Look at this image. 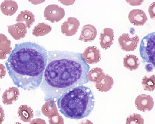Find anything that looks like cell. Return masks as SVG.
Instances as JSON below:
<instances>
[{
    "instance_id": "6da1fadb",
    "label": "cell",
    "mask_w": 155,
    "mask_h": 124,
    "mask_svg": "<svg viewBox=\"0 0 155 124\" xmlns=\"http://www.w3.org/2000/svg\"><path fill=\"white\" fill-rule=\"evenodd\" d=\"M48 62L40 88L45 101L58 98L71 89L87 83L90 66L82 53L67 51H48Z\"/></svg>"
},
{
    "instance_id": "7a4b0ae2",
    "label": "cell",
    "mask_w": 155,
    "mask_h": 124,
    "mask_svg": "<svg viewBox=\"0 0 155 124\" xmlns=\"http://www.w3.org/2000/svg\"><path fill=\"white\" fill-rule=\"evenodd\" d=\"M46 49L35 42L16 44L5 63L13 83L24 90H35L42 81L48 61Z\"/></svg>"
},
{
    "instance_id": "3957f363",
    "label": "cell",
    "mask_w": 155,
    "mask_h": 124,
    "mask_svg": "<svg viewBox=\"0 0 155 124\" xmlns=\"http://www.w3.org/2000/svg\"><path fill=\"white\" fill-rule=\"evenodd\" d=\"M57 101L60 112L65 117L75 119L88 116L94 105L92 92L89 88L83 85L66 91Z\"/></svg>"
},
{
    "instance_id": "277c9868",
    "label": "cell",
    "mask_w": 155,
    "mask_h": 124,
    "mask_svg": "<svg viewBox=\"0 0 155 124\" xmlns=\"http://www.w3.org/2000/svg\"><path fill=\"white\" fill-rule=\"evenodd\" d=\"M155 32L150 33L142 39L140 46V55L146 62L155 67Z\"/></svg>"
},
{
    "instance_id": "5b68a950",
    "label": "cell",
    "mask_w": 155,
    "mask_h": 124,
    "mask_svg": "<svg viewBox=\"0 0 155 124\" xmlns=\"http://www.w3.org/2000/svg\"><path fill=\"white\" fill-rule=\"evenodd\" d=\"M65 15L64 9L54 4H50L46 6L44 12L45 19L53 23L59 21L64 17Z\"/></svg>"
},
{
    "instance_id": "8992f818",
    "label": "cell",
    "mask_w": 155,
    "mask_h": 124,
    "mask_svg": "<svg viewBox=\"0 0 155 124\" xmlns=\"http://www.w3.org/2000/svg\"><path fill=\"white\" fill-rule=\"evenodd\" d=\"M130 36L128 33H124L118 39V43L121 49L127 52L135 50L139 42V38L137 35L132 37Z\"/></svg>"
},
{
    "instance_id": "52a82bcc",
    "label": "cell",
    "mask_w": 155,
    "mask_h": 124,
    "mask_svg": "<svg viewBox=\"0 0 155 124\" xmlns=\"http://www.w3.org/2000/svg\"><path fill=\"white\" fill-rule=\"evenodd\" d=\"M80 25V22L76 18L69 17L62 24L61 28V32L66 36L74 35L77 33Z\"/></svg>"
},
{
    "instance_id": "ba28073f",
    "label": "cell",
    "mask_w": 155,
    "mask_h": 124,
    "mask_svg": "<svg viewBox=\"0 0 155 124\" xmlns=\"http://www.w3.org/2000/svg\"><path fill=\"white\" fill-rule=\"evenodd\" d=\"M135 104L138 110L145 112L146 110L149 111L152 110L154 105V101L151 96L142 94L137 97Z\"/></svg>"
},
{
    "instance_id": "9c48e42d",
    "label": "cell",
    "mask_w": 155,
    "mask_h": 124,
    "mask_svg": "<svg viewBox=\"0 0 155 124\" xmlns=\"http://www.w3.org/2000/svg\"><path fill=\"white\" fill-rule=\"evenodd\" d=\"M82 56L87 63L91 64L97 63L101 58L99 50L94 46L86 48L82 54Z\"/></svg>"
},
{
    "instance_id": "30bf717a",
    "label": "cell",
    "mask_w": 155,
    "mask_h": 124,
    "mask_svg": "<svg viewBox=\"0 0 155 124\" xmlns=\"http://www.w3.org/2000/svg\"><path fill=\"white\" fill-rule=\"evenodd\" d=\"M128 18L132 24L137 26H143L148 20L145 12L140 9L131 10L128 14Z\"/></svg>"
},
{
    "instance_id": "8fae6325",
    "label": "cell",
    "mask_w": 155,
    "mask_h": 124,
    "mask_svg": "<svg viewBox=\"0 0 155 124\" xmlns=\"http://www.w3.org/2000/svg\"><path fill=\"white\" fill-rule=\"evenodd\" d=\"M114 38V32L111 28H104L101 33L99 37L101 47L104 50L110 48L113 43Z\"/></svg>"
},
{
    "instance_id": "7c38bea8",
    "label": "cell",
    "mask_w": 155,
    "mask_h": 124,
    "mask_svg": "<svg viewBox=\"0 0 155 124\" xmlns=\"http://www.w3.org/2000/svg\"><path fill=\"white\" fill-rule=\"evenodd\" d=\"M6 26L8 28L9 33L15 40H20L24 38L27 33L26 27L22 23H18Z\"/></svg>"
},
{
    "instance_id": "4fadbf2b",
    "label": "cell",
    "mask_w": 155,
    "mask_h": 124,
    "mask_svg": "<svg viewBox=\"0 0 155 124\" xmlns=\"http://www.w3.org/2000/svg\"><path fill=\"white\" fill-rule=\"evenodd\" d=\"M97 34L95 27L91 24L85 25L82 28L78 40L85 42H92L95 39Z\"/></svg>"
},
{
    "instance_id": "5bb4252c",
    "label": "cell",
    "mask_w": 155,
    "mask_h": 124,
    "mask_svg": "<svg viewBox=\"0 0 155 124\" xmlns=\"http://www.w3.org/2000/svg\"><path fill=\"white\" fill-rule=\"evenodd\" d=\"M19 95V91L17 87H10L3 93L2 96V102L5 105H11L18 99Z\"/></svg>"
},
{
    "instance_id": "9a60e30c",
    "label": "cell",
    "mask_w": 155,
    "mask_h": 124,
    "mask_svg": "<svg viewBox=\"0 0 155 124\" xmlns=\"http://www.w3.org/2000/svg\"><path fill=\"white\" fill-rule=\"evenodd\" d=\"M113 84V79L112 77L104 73L95 83V86L98 91L104 92L111 89Z\"/></svg>"
},
{
    "instance_id": "2e32d148",
    "label": "cell",
    "mask_w": 155,
    "mask_h": 124,
    "mask_svg": "<svg viewBox=\"0 0 155 124\" xmlns=\"http://www.w3.org/2000/svg\"><path fill=\"white\" fill-rule=\"evenodd\" d=\"M11 41L4 34L0 33V59L7 58L12 50Z\"/></svg>"
},
{
    "instance_id": "e0dca14e",
    "label": "cell",
    "mask_w": 155,
    "mask_h": 124,
    "mask_svg": "<svg viewBox=\"0 0 155 124\" xmlns=\"http://www.w3.org/2000/svg\"><path fill=\"white\" fill-rule=\"evenodd\" d=\"M35 17L33 13L28 10L21 11L16 17V21L24 24L29 29L34 23Z\"/></svg>"
},
{
    "instance_id": "ac0fdd59",
    "label": "cell",
    "mask_w": 155,
    "mask_h": 124,
    "mask_svg": "<svg viewBox=\"0 0 155 124\" xmlns=\"http://www.w3.org/2000/svg\"><path fill=\"white\" fill-rule=\"evenodd\" d=\"M2 12L5 15L12 16L17 11L18 6L16 2L13 0H4L0 6Z\"/></svg>"
},
{
    "instance_id": "d6986e66",
    "label": "cell",
    "mask_w": 155,
    "mask_h": 124,
    "mask_svg": "<svg viewBox=\"0 0 155 124\" xmlns=\"http://www.w3.org/2000/svg\"><path fill=\"white\" fill-rule=\"evenodd\" d=\"M17 114L20 119L25 122H30L34 116L32 109L27 105H21L19 107Z\"/></svg>"
},
{
    "instance_id": "ffe728a7",
    "label": "cell",
    "mask_w": 155,
    "mask_h": 124,
    "mask_svg": "<svg viewBox=\"0 0 155 124\" xmlns=\"http://www.w3.org/2000/svg\"><path fill=\"white\" fill-rule=\"evenodd\" d=\"M124 67L130 71H134L139 67L140 63L137 57L132 54H127L123 59Z\"/></svg>"
},
{
    "instance_id": "44dd1931",
    "label": "cell",
    "mask_w": 155,
    "mask_h": 124,
    "mask_svg": "<svg viewBox=\"0 0 155 124\" xmlns=\"http://www.w3.org/2000/svg\"><path fill=\"white\" fill-rule=\"evenodd\" d=\"M42 113L48 118L59 113L58 111L55 102L53 100H49L45 102L41 108Z\"/></svg>"
},
{
    "instance_id": "7402d4cb",
    "label": "cell",
    "mask_w": 155,
    "mask_h": 124,
    "mask_svg": "<svg viewBox=\"0 0 155 124\" xmlns=\"http://www.w3.org/2000/svg\"><path fill=\"white\" fill-rule=\"evenodd\" d=\"M52 27L44 22L36 25L33 28L32 34L36 37L41 36L48 33L51 30Z\"/></svg>"
},
{
    "instance_id": "603a6c76",
    "label": "cell",
    "mask_w": 155,
    "mask_h": 124,
    "mask_svg": "<svg viewBox=\"0 0 155 124\" xmlns=\"http://www.w3.org/2000/svg\"><path fill=\"white\" fill-rule=\"evenodd\" d=\"M104 73L103 70L101 68H94L88 71L87 79L88 81L96 83Z\"/></svg>"
},
{
    "instance_id": "cb8c5ba5",
    "label": "cell",
    "mask_w": 155,
    "mask_h": 124,
    "mask_svg": "<svg viewBox=\"0 0 155 124\" xmlns=\"http://www.w3.org/2000/svg\"><path fill=\"white\" fill-rule=\"evenodd\" d=\"M141 83L144 90L150 92L153 91L155 88V75L149 77L145 76L142 79Z\"/></svg>"
},
{
    "instance_id": "d4e9b609",
    "label": "cell",
    "mask_w": 155,
    "mask_h": 124,
    "mask_svg": "<svg viewBox=\"0 0 155 124\" xmlns=\"http://www.w3.org/2000/svg\"><path fill=\"white\" fill-rule=\"evenodd\" d=\"M144 120L139 114L134 113L126 119V124H144Z\"/></svg>"
},
{
    "instance_id": "484cf974",
    "label": "cell",
    "mask_w": 155,
    "mask_h": 124,
    "mask_svg": "<svg viewBox=\"0 0 155 124\" xmlns=\"http://www.w3.org/2000/svg\"><path fill=\"white\" fill-rule=\"evenodd\" d=\"M48 118L49 124H64V119L59 113L54 114Z\"/></svg>"
},
{
    "instance_id": "4316f807",
    "label": "cell",
    "mask_w": 155,
    "mask_h": 124,
    "mask_svg": "<svg viewBox=\"0 0 155 124\" xmlns=\"http://www.w3.org/2000/svg\"><path fill=\"white\" fill-rule=\"evenodd\" d=\"M155 2L152 3L149 6L148 12L150 18L155 20Z\"/></svg>"
},
{
    "instance_id": "83f0119b",
    "label": "cell",
    "mask_w": 155,
    "mask_h": 124,
    "mask_svg": "<svg viewBox=\"0 0 155 124\" xmlns=\"http://www.w3.org/2000/svg\"><path fill=\"white\" fill-rule=\"evenodd\" d=\"M30 124H47L44 119L41 118L34 119L30 122Z\"/></svg>"
},
{
    "instance_id": "f1b7e54d",
    "label": "cell",
    "mask_w": 155,
    "mask_h": 124,
    "mask_svg": "<svg viewBox=\"0 0 155 124\" xmlns=\"http://www.w3.org/2000/svg\"><path fill=\"white\" fill-rule=\"evenodd\" d=\"M6 74V70L5 66L0 63V79L3 78Z\"/></svg>"
},
{
    "instance_id": "f546056e",
    "label": "cell",
    "mask_w": 155,
    "mask_h": 124,
    "mask_svg": "<svg viewBox=\"0 0 155 124\" xmlns=\"http://www.w3.org/2000/svg\"><path fill=\"white\" fill-rule=\"evenodd\" d=\"M5 119V114L4 110L0 105V124L3 122Z\"/></svg>"
},
{
    "instance_id": "4dcf8cb0",
    "label": "cell",
    "mask_w": 155,
    "mask_h": 124,
    "mask_svg": "<svg viewBox=\"0 0 155 124\" xmlns=\"http://www.w3.org/2000/svg\"><path fill=\"white\" fill-rule=\"evenodd\" d=\"M79 124H93V123L90 120L85 119L82 121Z\"/></svg>"
},
{
    "instance_id": "1f68e13d",
    "label": "cell",
    "mask_w": 155,
    "mask_h": 124,
    "mask_svg": "<svg viewBox=\"0 0 155 124\" xmlns=\"http://www.w3.org/2000/svg\"><path fill=\"white\" fill-rule=\"evenodd\" d=\"M14 124H22L21 123L19 122H16Z\"/></svg>"
},
{
    "instance_id": "d6a6232c",
    "label": "cell",
    "mask_w": 155,
    "mask_h": 124,
    "mask_svg": "<svg viewBox=\"0 0 155 124\" xmlns=\"http://www.w3.org/2000/svg\"><path fill=\"white\" fill-rule=\"evenodd\" d=\"M0 91H1V88H0Z\"/></svg>"
}]
</instances>
